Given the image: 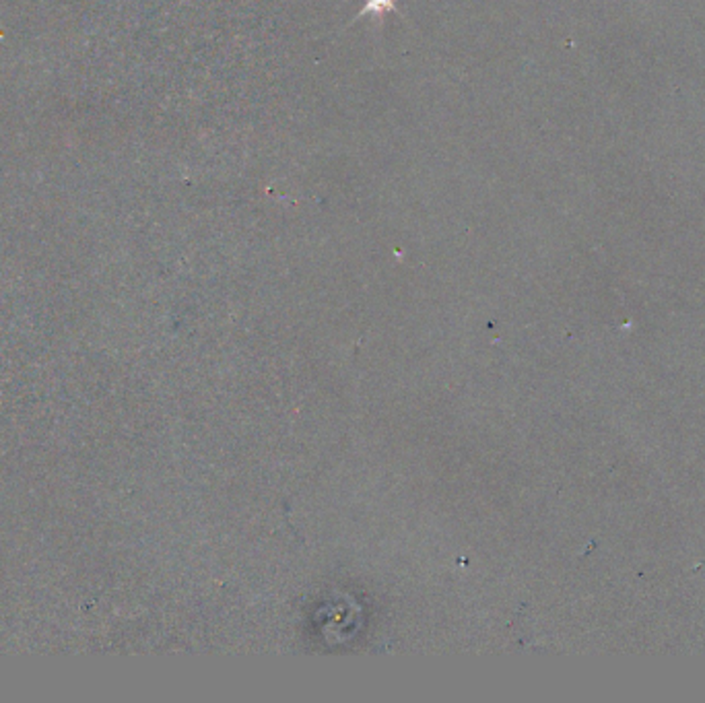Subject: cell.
Wrapping results in <instances>:
<instances>
[{
  "label": "cell",
  "mask_w": 705,
  "mask_h": 703,
  "mask_svg": "<svg viewBox=\"0 0 705 703\" xmlns=\"http://www.w3.org/2000/svg\"><path fill=\"white\" fill-rule=\"evenodd\" d=\"M396 6V0H367L366 9L361 11V15H367V13H374V15H382V13L386 11H392Z\"/></svg>",
  "instance_id": "1"
}]
</instances>
